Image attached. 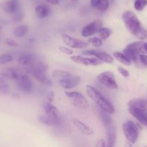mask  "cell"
<instances>
[{
	"label": "cell",
	"instance_id": "6da1fadb",
	"mask_svg": "<svg viewBox=\"0 0 147 147\" xmlns=\"http://www.w3.org/2000/svg\"><path fill=\"white\" fill-rule=\"evenodd\" d=\"M122 20L131 34L141 40L147 39V30L142 26L135 13L130 10L125 11L122 15Z\"/></svg>",
	"mask_w": 147,
	"mask_h": 147
},
{
	"label": "cell",
	"instance_id": "7a4b0ae2",
	"mask_svg": "<svg viewBox=\"0 0 147 147\" xmlns=\"http://www.w3.org/2000/svg\"><path fill=\"white\" fill-rule=\"evenodd\" d=\"M86 92L87 95L95 102V104H97L101 110L110 115L115 113V107L95 87L91 85H87L86 87Z\"/></svg>",
	"mask_w": 147,
	"mask_h": 147
},
{
	"label": "cell",
	"instance_id": "3957f363",
	"mask_svg": "<svg viewBox=\"0 0 147 147\" xmlns=\"http://www.w3.org/2000/svg\"><path fill=\"white\" fill-rule=\"evenodd\" d=\"M52 77L57 81L62 88L67 90L74 88L78 86L80 82V77L79 76L74 75L72 74L61 69H56L53 71Z\"/></svg>",
	"mask_w": 147,
	"mask_h": 147
},
{
	"label": "cell",
	"instance_id": "277c9868",
	"mask_svg": "<svg viewBox=\"0 0 147 147\" xmlns=\"http://www.w3.org/2000/svg\"><path fill=\"white\" fill-rule=\"evenodd\" d=\"M29 66L28 72L35 77L37 81H38L43 85L52 86L53 82L47 76L48 66L46 63L43 61H35Z\"/></svg>",
	"mask_w": 147,
	"mask_h": 147
},
{
	"label": "cell",
	"instance_id": "5b68a950",
	"mask_svg": "<svg viewBox=\"0 0 147 147\" xmlns=\"http://www.w3.org/2000/svg\"><path fill=\"white\" fill-rule=\"evenodd\" d=\"M123 132L128 142L135 144L138 138V128L137 125L132 121H126L123 123Z\"/></svg>",
	"mask_w": 147,
	"mask_h": 147
},
{
	"label": "cell",
	"instance_id": "8992f818",
	"mask_svg": "<svg viewBox=\"0 0 147 147\" xmlns=\"http://www.w3.org/2000/svg\"><path fill=\"white\" fill-rule=\"evenodd\" d=\"M65 94L67 97L70 98L74 105L82 109L88 108L90 105L88 101L82 93L76 91H66Z\"/></svg>",
	"mask_w": 147,
	"mask_h": 147
},
{
	"label": "cell",
	"instance_id": "52a82bcc",
	"mask_svg": "<svg viewBox=\"0 0 147 147\" xmlns=\"http://www.w3.org/2000/svg\"><path fill=\"white\" fill-rule=\"evenodd\" d=\"M97 80L101 84L111 90H118V85L115 79V75L112 71H106L97 76Z\"/></svg>",
	"mask_w": 147,
	"mask_h": 147
},
{
	"label": "cell",
	"instance_id": "ba28073f",
	"mask_svg": "<svg viewBox=\"0 0 147 147\" xmlns=\"http://www.w3.org/2000/svg\"><path fill=\"white\" fill-rule=\"evenodd\" d=\"M61 37L63 43H64L68 47H70L71 48V49H84V48H86L88 46V43H87V42L84 41V40H80V39L74 38L67 35V34H62Z\"/></svg>",
	"mask_w": 147,
	"mask_h": 147
},
{
	"label": "cell",
	"instance_id": "9c48e42d",
	"mask_svg": "<svg viewBox=\"0 0 147 147\" xmlns=\"http://www.w3.org/2000/svg\"><path fill=\"white\" fill-rule=\"evenodd\" d=\"M71 60L74 63H78V64L83 65V66H99L101 64L102 62L100 61L97 58H90L84 57V56H80V55H74V56H71Z\"/></svg>",
	"mask_w": 147,
	"mask_h": 147
},
{
	"label": "cell",
	"instance_id": "30bf717a",
	"mask_svg": "<svg viewBox=\"0 0 147 147\" xmlns=\"http://www.w3.org/2000/svg\"><path fill=\"white\" fill-rule=\"evenodd\" d=\"M102 28V23L100 20H95L86 25L82 29L81 35L82 37L87 38L98 32L99 30Z\"/></svg>",
	"mask_w": 147,
	"mask_h": 147
},
{
	"label": "cell",
	"instance_id": "8fae6325",
	"mask_svg": "<svg viewBox=\"0 0 147 147\" xmlns=\"http://www.w3.org/2000/svg\"><path fill=\"white\" fill-rule=\"evenodd\" d=\"M83 54L87 55V56H95L97 59L102 62H105L107 63H112L113 62L114 59L112 56L107 53L106 52L102 51L100 50H94V49H91V50H87L83 52Z\"/></svg>",
	"mask_w": 147,
	"mask_h": 147
},
{
	"label": "cell",
	"instance_id": "7c38bea8",
	"mask_svg": "<svg viewBox=\"0 0 147 147\" xmlns=\"http://www.w3.org/2000/svg\"><path fill=\"white\" fill-rule=\"evenodd\" d=\"M17 85L19 90L27 93L32 92V88H33L32 80L26 74H21L19 79L17 80Z\"/></svg>",
	"mask_w": 147,
	"mask_h": 147
},
{
	"label": "cell",
	"instance_id": "4fadbf2b",
	"mask_svg": "<svg viewBox=\"0 0 147 147\" xmlns=\"http://www.w3.org/2000/svg\"><path fill=\"white\" fill-rule=\"evenodd\" d=\"M0 7L2 10L9 15H16L20 9L18 0H7L1 3Z\"/></svg>",
	"mask_w": 147,
	"mask_h": 147
},
{
	"label": "cell",
	"instance_id": "5bb4252c",
	"mask_svg": "<svg viewBox=\"0 0 147 147\" xmlns=\"http://www.w3.org/2000/svg\"><path fill=\"white\" fill-rule=\"evenodd\" d=\"M44 109L46 115L53 118V120H55L56 122H58L61 125L62 120L61 115L59 110L55 106H53L51 103L48 102L45 103Z\"/></svg>",
	"mask_w": 147,
	"mask_h": 147
},
{
	"label": "cell",
	"instance_id": "9a60e30c",
	"mask_svg": "<svg viewBox=\"0 0 147 147\" xmlns=\"http://www.w3.org/2000/svg\"><path fill=\"white\" fill-rule=\"evenodd\" d=\"M128 111L141 124H143L145 126H147V110H142L128 107Z\"/></svg>",
	"mask_w": 147,
	"mask_h": 147
},
{
	"label": "cell",
	"instance_id": "2e32d148",
	"mask_svg": "<svg viewBox=\"0 0 147 147\" xmlns=\"http://www.w3.org/2000/svg\"><path fill=\"white\" fill-rule=\"evenodd\" d=\"M72 123L74 125V126L78 129V131H80V133L85 136H92L94 134V131L82 121H80L77 118H73L71 121Z\"/></svg>",
	"mask_w": 147,
	"mask_h": 147
},
{
	"label": "cell",
	"instance_id": "e0dca14e",
	"mask_svg": "<svg viewBox=\"0 0 147 147\" xmlns=\"http://www.w3.org/2000/svg\"><path fill=\"white\" fill-rule=\"evenodd\" d=\"M106 136H107L108 146H113L116 141V130L113 124L105 127Z\"/></svg>",
	"mask_w": 147,
	"mask_h": 147
},
{
	"label": "cell",
	"instance_id": "ac0fdd59",
	"mask_svg": "<svg viewBox=\"0 0 147 147\" xmlns=\"http://www.w3.org/2000/svg\"><path fill=\"white\" fill-rule=\"evenodd\" d=\"M128 107L147 110V100L142 98H135L130 100L128 104Z\"/></svg>",
	"mask_w": 147,
	"mask_h": 147
},
{
	"label": "cell",
	"instance_id": "d6986e66",
	"mask_svg": "<svg viewBox=\"0 0 147 147\" xmlns=\"http://www.w3.org/2000/svg\"><path fill=\"white\" fill-rule=\"evenodd\" d=\"M35 13L40 19L47 18L51 13V9L48 5H39L35 7Z\"/></svg>",
	"mask_w": 147,
	"mask_h": 147
},
{
	"label": "cell",
	"instance_id": "ffe728a7",
	"mask_svg": "<svg viewBox=\"0 0 147 147\" xmlns=\"http://www.w3.org/2000/svg\"><path fill=\"white\" fill-rule=\"evenodd\" d=\"M4 75L5 76L7 79L12 80H18L19 77H20V73L18 69H15V68H7V69H5L4 71L2 72Z\"/></svg>",
	"mask_w": 147,
	"mask_h": 147
},
{
	"label": "cell",
	"instance_id": "44dd1931",
	"mask_svg": "<svg viewBox=\"0 0 147 147\" xmlns=\"http://www.w3.org/2000/svg\"><path fill=\"white\" fill-rule=\"evenodd\" d=\"M144 43H144L143 41H135L128 44L126 48L134 51L138 54H144V53H146V51L144 50Z\"/></svg>",
	"mask_w": 147,
	"mask_h": 147
},
{
	"label": "cell",
	"instance_id": "7402d4cb",
	"mask_svg": "<svg viewBox=\"0 0 147 147\" xmlns=\"http://www.w3.org/2000/svg\"><path fill=\"white\" fill-rule=\"evenodd\" d=\"M18 61L20 64L22 66H30L35 61V57L31 54H24L20 56L18 59Z\"/></svg>",
	"mask_w": 147,
	"mask_h": 147
},
{
	"label": "cell",
	"instance_id": "603a6c76",
	"mask_svg": "<svg viewBox=\"0 0 147 147\" xmlns=\"http://www.w3.org/2000/svg\"><path fill=\"white\" fill-rule=\"evenodd\" d=\"M38 121H40L41 123L44 124V125H49V126H56V125H59L60 124L58 122H56L55 120L49 117V115H41L39 116Z\"/></svg>",
	"mask_w": 147,
	"mask_h": 147
},
{
	"label": "cell",
	"instance_id": "cb8c5ba5",
	"mask_svg": "<svg viewBox=\"0 0 147 147\" xmlns=\"http://www.w3.org/2000/svg\"><path fill=\"white\" fill-rule=\"evenodd\" d=\"M28 32V27L25 25H21L17 26L13 30V34L16 38H22L25 36Z\"/></svg>",
	"mask_w": 147,
	"mask_h": 147
},
{
	"label": "cell",
	"instance_id": "d4e9b609",
	"mask_svg": "<svg viewBox=\"0 0 147 147\" xmlns=\"http://www.w3.org/2000/svg\"><path fill=\"white\" fill-rule=\"evenodd\" d=\"M113 56L117 61L120 62V63H123L125 66H129L131 64V61L123 53H121V52H115L113 53Z\"/></svg>",
	"mask_w": 147,
	"mask_h": 147
},
{
	"label": "cell",
	"instance_id": "484cf974",
	"mask_svg": "<svg viewBox=\"0 0 147 147\" xmlns=\"http://www.w3.org/2000/svg\"><path fill=\"white\" fill-rule=\"evenodd\" d=\"M100 118H101V121L102 124L104 125L105 128L107 126H109V125H112L113 124V119L110 116V114L104 112L102 110H101L100 113Z\"/></svg>",
	"mask_w": 147,
	"mask_h": 147
},
{
	"label": "cell",
	"instance_id": "4316f807",
	"mask_svg": "<svg viewBox=\"0 0 147 147\" xmlns=\"http://www.w3.org/2000/svg\"><path fill=\"white\" fill-rule=\"evenodd\" d=\"M123 53L131 61H134V62H136L137 60H138V54L135 52L134 51L131 50V49H127L125 48V49L123 50Z\"/></svg>",
	"mask_w": 147,
	"mask_h": 147
},
{
	"label": "cell",
	"instance_id": "83f0119b",
	"mask_svg": "<svg viewBox=\"0 0 147 147\" xmlns=\"http://www.w3.org/2000/svg\"><path fill=\"white\" fill-rule=\"evenodd\" d=\"M98 35L102 40H107L111 35V30L108 28H101L98 31Z\"/></svg>",
	"mask_w": 147,
	"mask_h": 147
},
{
	"label": "cell",
	"instance_id": "f1b7e54d",
	"mask_svg": "<svg viewBox=\"0 0 147 147\" xmlns=\"http://www.w3.org/2000/svg\"><path fill=\"white\" fill-rule=\"evenodd\" d=\"M109 5H110L109 0H98L95 9L100 11H106L108 9Z\"/></svg>",
	"mask_w": 147,
	"mask_h": 147
},
{
	"label": "cell",
	"instance_id": "f546056e",
	"mask_svg": "<svg viewBox=\"0 0 147 147\" xmlns=\"http://www.w3.org/2000/svg\"><path fill=\"white\" fill-rule=\"evenodd\" d=\"M147 5V0H136L134 2V8L137 11H141Z\"/></svg>",
	"mask_w": 147,
	"mask_h": 147
},
{
	"label": "cell",
	"instance_id": "4dcf8cb0",
	"mask_svg": "<svg viewBox=\"0 0 147 147\" xmlns=\"http://www.w3.org/2000/svg\"><path fill=\"white\" fill-rule=\"evenodd\" d=\"M13 60V57L8 53H2L0 55V65L9 63Z\"/></svg>",
	"mask_w": 147,
	"mask_h": 147
},
{
	"label": "cell",
	"instance_id": "1f68e13d",
	"mask_svg": "<svg viewBox=\"0 0 147 147\" xmlns=\"http://www.w3.org/2000/svg\"><path fill=\"white\" fill-rule=\"evenodd\" d=\"M89 43L92 44L94 47L100 48L102 45V40L100 38L94 37V38H91L90 39H89Z\"/></svg>",
	"mask_w": 147,
	"mask_h": 147
},
{
	"label": "cell",
	"instance_id": "d6a6232c",
	"mask_svg": "<svg viewBox=\"0 0 147 147\" xmlns=\"http://www.w3.org/2000/svg\"><path fill=\"white\" fill-rule=\"evenodd\" d=\"M9 92H10V87L6 82L0 84V93L1 94H8Z\"/></svg>",
	"mask_w": 147,
	"mask_h": 147
},
{
	"label": "cell",
	"instance_id": "836d02e7",
	"mask_svg": "<svg viewBox=\"0 0 147 147\" xmlns=\"http://www.w3.org/2000/svg\"><path fill=\"white\" fill-rule=\"evenodd\" d=\"M59 50L61 52L63 53L64 54L68 55V56H71V55L73 54V51L71 49H69L68 47H66V46H59Z\"/></svg>",
	"mask_w": 147,
	"mask_h": 147
},
{
	"label": "cell",
	"instance_id": "e575fe53",
	"mask_svg": "<svg viewBox=\"0 0 147 147\" xmlns=\"http://www.w3.org/2000/svg\"><path fill=\"white\" fill-rule=\"evenodd\" d=\"M118 71L124 77H128L129 76V71L122 66H118Z\"/></svg>",
	"mask_w": 147,
	"mask_h": 147
},
{
	"label": "cell",
	"instance_id": "d590c367",
	"mask_svg": "<svg viewBox=\"0 0 147 147\" xmlns=\"http://www.w3.org/2000/svg\"><path fill=\"white\" fill-rule=\"evenodd\" d=\"M5 43L7 46H11V47H17V46H18V43L13 39L7 38L6 40H5Z\"/></svg>",
	"mask_w": 147,
	"mask_h": 147
},
{
	"label": "cell",
	"instance_id": "8d00e7d4",
	"mask_svg": "<svg viewBox=\"0 0 147 147\" xmlns=\"http://www.w3.org/2000/svg\"><path fill=\"white\" fill-rule=\"evenodd\" d=\"M139 59L141 63H142L144 65H145V66L147 67V55L140 54Z\"/></svg>",
	"mask_w": 147,
	"mask_h": 147
},
{
	"label": "cell",
	"instance_id": "74e56055",
	"mask_svg": "<svg viewBox=\"0 0 147 147\" xmlns=\"http://www.w3.org/2000/svg\"><path fill=\"white\" fill-rule=\"evenodd\" d=\"M47 100L49 102L51 103L54 100V92H49L47 94Z\"/></svg>",
	"mask_w": 147,
	"mask_h": 147
},
{
	"label": "cell",
	"instance_id": "f35d334b",
	"mask_svg": "<svg viewBox=\"0 0 147 147\" xmlns=\"http://www.w3.org/2000/svg\"><path fill=\"white\" fill-rule=\"evenodd\" d=\"M96 147H106L105 141L103 139H100L96 144Z\"/></svg>",
	"mask_w": 147,
	"mask_h": 147
},
{
	"label": "cell",
	"instance_id": "ab89813d",
	"mask_svg": "<svg viewBox=\"0 0 147 147\" xmlns=\"http://www.w3.org/2000/svg\"><path fill=\"white\" fill-rule=\"evenodd\" d=\"M46 2L53 5H58L59 4V0H46Z\"/></svg>",
	"mask_w": 147,
	"mask_h": 147
},
{
	"label": "cell",
	"instance_id": "60d3db41",
	"mask_svg": "<svg viewBox=\"0 0 147 147\" xmlns=\"http://www.w3.org/2000/svg\"><path fill=\"white\" fill-rule=\"evenodd\" d=\"M125 147H133L132 144L128 142V141H127V142L125 143Z\"/></svg>",
	"mask_w": 147,
	"mask_h": 147
},
{
	"label": "cell",
	"instance_id": "b9f144b4",
	"mask_svg": "<svg viewBox=\"0 0 147 147\" xmlns=\"http://www.w3.org/2000/svg\"><path fill=\"white\" fill-rule=\"evenodd\" d=\"M144 50H145L146 52L147 53V43H144Z\"/></svg>",
	"mask_w": 147,
	"mask_h": 147
},
{
	"label": "cell",
	"instance_id": "7bdbcfd3",
	"mask_svg": "<svg viewBox=\"0 0 147 147\" xmlns=\"http://www.w3.org/2000/svg\"><path fill=\"white\" fill-rule=\"evenodd\" d=\"M71 1H72V2H77L78 0H71Z\"/></svg>",
	"mask_w": 147,
	"mask_h": 147
},
{
	"label": "cell",
	"instance_id": "ee69618b",
	"mask_svg": "<svg viewBox=\"0 0 147 147\" xmlns=\"http://www.w3.org/2000/svg\"><path fill=\"white\" fill-rule=\"evenodd\" d=\"M107 147H113V146H107Z\"/></svg>",
	"mask_w": 147,
	"mask_h": 147
},
{
	"label": "cell",
	"instance_id": "f6af8a7d",
	"mask_svg": "<svg viewBox=\"0 0 147 147\" xmlns=\"http://www.w3.org/2000/svg\"><path fill=\"white\" fill-rule=\"evenodd\" d=\"M0 30H1V26H0Z\"/></svg>",
	"mask_w": 147,
	"mask_h": 147
},
{
	"label": "cell",
	"instance_id": "bcb514c9",
	"mask_svg": "<svg viewBox=\"0 0 147 147\" xmlns=\"http://www.w3.org/2000/svg\"><path fill=\"white\" fill-rule=\"evenodd\" d=\"M146 147H147V146H146Z\"/></svg>",
	"mask_w": 147,
	"mask_h": 147
}]
</instances>
